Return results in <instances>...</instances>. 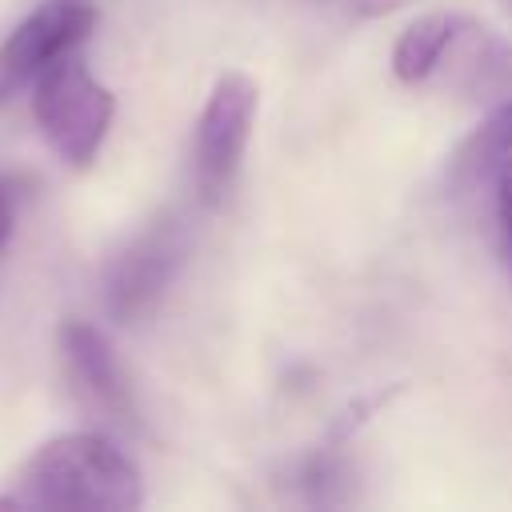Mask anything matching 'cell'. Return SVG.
I'll use <instances>...</instances> for the list:
<instances>
[{
  "instance_id": "1",
  "label": "cell",
  "mask_w": 512,
  "mask_h": 512,
  "mask_svg": "<svg viewBox=\"0 0 512 512\" xmlns=\"http://www.w3.org/2000/svg\"><path fill=\"white\" fill-rule=\"evenodd\" d=\"M8 508H84V512H132L144 504V480L128 452L100 432H64L44 440L8 496Z\"/></svg>"
},
{
  "instance_id": "8",
  "label": "cell",
  "mask_w": 512,
  "mask_h": 512,
  "mask_svg": "<svg viewBox=\"0 0 512 512\" xmlns=\"http://www.w3.org/2000/svg\"><path fill=\"white\" fill-rule=\"evenodd\" d=\"M512 164V100L496 104L484 124L452 152L448 172L456 188H476V184H492L496 168Z\"/></svg>"
},
{
  "instance_id": "5",
  "label": "cell",
  "mask_w": 512,
  "mask_h": 512,
  "mask_svg": "<svg viewBox=\"0 0 512 512\" xmlns=\"http://www.w3.org/2000/svg\"><path fill=\"white\" fill-rule=\"evenodd\" d=\"M56 348H60V364L64 376L72 380L76 396L108 424L116 428H136L140 424V408H136V392L132 380L112 348V340L92 324V320H76L68 316L56 328Z\"/></svg>"
},
{
  "instance_id": "7",
  "label": "cell",
  "mask_w": 512,
  "mask_h": 512,
  "mask_svg": "<svg viewBox=\"0 0 512 512\" xmlns=\"http://www.w3.org/2000/svg\"><path fill=\"white\" fill-rule=\"evenodd\" d=\"M432 76H444L448 88L496 108L512 100V40L472 16H460Z\"/></svg>"
},
{
  "instance_id": "3",
  "label": "cell",
  "mask_w": 512,
  "mask_h": 512,
  "mask_svg": "<svg viewBox=\"0 0 512 512\" xmlns=\"http://www.w3.org/2000/svg\"><path fill=\"white\" fill-rule=\"evenodd\" d=\"M256 108H260V88L248 72H224L212 84L192 136V188L204 204L224 200L240 168V156L248 148Z\"/></svg>"
},
{
  "instance_id": "10",
  "label": "cell",
  "mask_w": 512,
  "mask_h": 512,
  "mask_svg": "<svg viewBox=\"0 0 512 512\" xmlns=\"http://www.w3.org/2000/svg\"><path fill=\"white\" fill-rule=\"evenodd\" d=\"M492 216H496V244H500V256H504V268L512 276V164L496 168L492 176Z\"/></svg>"
},
{
  "instance_id": "13",
  "label": "cell",
  "mask_w": 512,
  "mask_h": 512,
  "mask_svg": "<svg viewBox=\"0 0 512 512\" xmlns=\"http://www.w3.org/2000/svg\"><path fill=\"white\" fill-rule=\"evenodd\" d=\"M0 100H4V92H0Z\"/></svg>"
},
{
  "instance_id": "12",
  "label": "cell",
  "mask_w": 512,
  "mask_h": 512,
  "mask_svg": "<svg viewBox=\"0 0 512 512\" xmlns=\"http://www.w3.org/2000/svg\"><path fill=\"white\" fill-rule=\"evenodd\" d=\"M504 4H508V8H512V0H504Z\"/></svg>"
},
{
  "instance_id": "11",
  "label": "cell",
  "mask_w": 512,
  "mask_h": 512,
  "mask_svg": "<svg viewBox=\"0 0 512 512\" xmlns=\"http://www.w3.org/2000/svg\"><path fill=\"white\" fill-rule=\"evenodd\" d=\"M12 224H16V212H12V196H8V188L0 184V248L8 244V236H12Z\"/></svg>"
},
{
  "instance_id": "6",
  "label": "cell",
  "mask_w": 512,
  "mask_h": 512,
  "mask_svg": "<svg viewBox=\"0 0 512 512\" xmlns=\"http://www.w3.org/2000/svg\"><path fill=\"white\" fill-rule=\"evenodd\" d=\"M96 28L92 0H40L0 44V92L32 84L48 64L76 52Z\"/></svg>"
},
{
  "instance_id": "2",
  "label": "cell",
  "mask_w": 512,
  "mask_h": 512,
  "mask_svg": "<svg viewBox=\"0 0 512 512\" xmlns=\"http://www.w3.org/2000/svg\"><path fill=\"white\" fill-rule=\"evenodd\" d=\"M32 116L40 136L64 164L88 168L112 128L116 96L88 72L76 48L32 80Z\"/></svg>"
},
{
  "instance_id": "4",
  "label": "cell",
  "mask_w": 512,
  "mask_h": 512,
  "mask_svg": "<svg viewBox=\"0 0 512 512\" xmlns=\"http://www.w3.org/2000/svg\"><path fill=\"white\" fill-rule=\"evenodd\" d=\"M188 252V232L176 216L152 220L136 240H128L104 268V308L120 324L148 316L168 292Z\"/></svg>"
},
{
  "instance_id": "9",
  "label": "cell",
  "mask_w": 512,
  "mask_h": 512,
  "mask_svg": "<svg viewBox=\"0 0 512 512\" xmlns=\"http://www.w3.org/2000/svg\"><path fill=\"white\" fill-rule=\"evenodd\" d=\"M456 20H460V12H424V16H416L400 32V40L392 48V72H396V80H404V84L432 80L440 56H444V48H448V40L456 32Z\"/></svg>"
}]
</instances>
